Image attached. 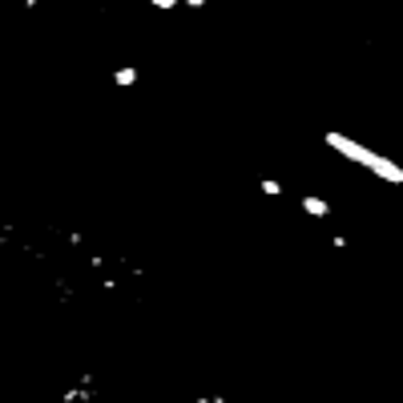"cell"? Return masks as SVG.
I'll use <instances>...</instances> for the list:
<instances>
[{"instance_id":"6da1fadb","label":"cell","mask_w":403,"mask_h":403,"mask_svg":"<svg viewBox=\"0 0 403 403\" xmlns=\"http://www.w3.org/2000/svg\"><path fill=\"white\" fill-rule=\"evenodd\" d=\"M323 142L331 145V149H339L347 162H355V166H363V169H371V174H379V178H387V182H403V169L395 166V162H387V158H379V153H371L367 145H359V142H351V138H343L339 129H331Z\"/></svg>"},{"instance_id":"7a4b0ae2","label":"cell","mask_w":403,"mask_h":403,"mask_svg":"<svg viewBox=\"0 0 403 403\" xmlns=\"http://www.w3.org/2000/svg\"><path fill=\"white\" fill-rule=\"evenodd\" d=\"M299 206H303L310 218H327V214H331V202H327V198H319V194H303V202H299Z\"/></svg>"},{"instance_id":"3957f363","label":"cell","mask_w":403,"mask_h":403,"mask_svg":"<svg viewBox=\"0 0 403 403\" xmlns=\"http://www.w3.org/2000/svg\"><path fill=\"white\" fill-rule=\"evenodd\" d=\"M138 77H142V73L133 69V65H121V69L113 73V85H118V89H129V85H138Z\"/></svg>"},{"instance_id":"277c9868","label":"cell","mask_w":403,"mask_h":403,"mask_svg":"<svg viewBox=\"0 0 403 403\" xmlns=\"http://www.w3.org/2000/svg\"><path fill=\"white\" fill-rule=\"evenodd\" d=\"M259 190L266 194V198H279V194H283V182H274V178H262Z\"/></svg>"},{"instance_id":"5b68a950","label":"cell","mask_w":403,"mask_h":403,"mask_svg":"<svg viewBox=\"0 0 403 403\" xmlns=\"http://www.w3.org/2000/svg\"><path fill=\"white\" fill-rule=\"evenodd\" d=\"M153 8H174V4H182V0H149Z\"/></svg>"},{"instance_id":"8992f818","label":"cell","mask_w":403,"mask_h":403,"mask_svg":"<svg viewBox=\"0 0 403 403\" xmlns=\"http://www.w3.org/2000/svg\"><path fill=\"white\" fill-rule=\"evenodd\" d=\"M182 4H190V8H202V4H206V0H182Z\"/></svg>"},{"instance_id":"52a82bcc","label":"cell","mask_w":403,"mask_h":403,"mask_svg":"<svg viewBox=\"0 0 403 403\" xmlns=\"http://www.w3.org/2000/svg\"><path fill=\"white\" fill-rule=\"evenodd\" d=\"M37 4H41V0H24V8H37Z\"/></svg>"}]
</instances>
